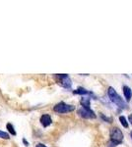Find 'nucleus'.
<instances>
[{
  "mask_svg": "<svg viewBox=\"0 0 132 147\" xmlns=\"http://www.w3.org/2000/svg\"><path fill=\"white\" fill-rule=\"evenodd\" d=\"M74 94H79V95H93V93L91 91L87 90V89L83 88V87H78L76 90L73 91Z\"/></svg>",
  "mask_w": 132,
  "mask_h": 147,
  "instance_id": "obj_8",
  "label": "nucleus"
},
{
  "mask_svg": "<svg viewBox=\"0 0 132 147\" xmlns=\"http://www.w3.org/2000/svg\"><path fill=\"white\" fill-rule=\"evenodd\" d=\"M123 94L124 97H125L126 101H130V99L132 98V90L129 86L127 85H124L123 86Z\"/></svg>",
  "mask_w": 132,
  "mask_h": 147,
  "instance_id": "obj_7",
  "label": "nucleus"
},
{
  "mask_svg": "<svg viewBox=\"0 0 132 147\" xmlns=\"http://www.w3.org/2000/svg\"><path fill=\"white\" fill-rule=\"evenodd\" d=\"M0 138L9 139V134L5 131H1V130H0Z\"/></svg>",
  "mask_w": 132,
  "mask_h": 147,
  "instance_id": "obj_12",
  "label": "nucleus"
},
{
  "mask_svg": "<svg viewBox=\"0 0 132 147\" xmlns=\"http://www.w3.org/2000/svg\"><path fill=\"white\" fill-rule=\"evenodd\" d=\"M51 118H50L49 115H47V114H44V115H42V117H40V123H42V125H44V127H49V125L51 124Z\"/></svg>",
  "mask_w": 132,
  "mask_h": 147,
  "instance_id": "obj_6",
  "label": "nucleus"
},
{
  "mask_svg": "<svg viewBox=\"0 0 132 147\" xmlns=\"http://www.w3.org/2000/svg\"><path fill=\"white\" fill-rule=\"evenodd\" d=\"M6 127H7L8 131L10 132L12 136H16V131H15V129H14L13 125H12L11 124H7V125H6Z\"/></svg>",
  "mask_w": 132,
  "mask_h": 147,
  "instance_id": "obj_11",
  "label": "nucleus"
},
{
  "mask_svg": "<svg viewBox=\"0 0 132 147\" xmlns=\"http://www.w3.org/2000/svg\"><path fill=\"white\" fill-rule=\"evenodd\" d=\"M80 103H81V105H82L83 108L91 109V107H90V104H91L90 98H87V97H83V98H81Z\"/></svg>",
  "mask_w": 132,
  "mask_h": 147,
  "instance_id": "obj_9",
  "label": "nucleus"
},
{
  "mask_svg": "<svg viewBox=\"0 0 132 147\" xmlns=\"http://www.w3.org/2000/svg\"><path fill=\"white\" fill-rule=\"evenodd\" d=\"M131 137H132V131H131Z\"/></svg>",
  "mask_w": 132,
  "mask_h": 147,
  "instance_id": "obj_15",
  "label": "nucleus"
},
{
  "mask_svg": "<svg viewBox=\"0 0 132 147\" xmlns=\"http://www.w3.org/2000/svg\"><path fill=\"white\" fill-rule=\"evenodd\" d=\"M55 78H56L58 84H60L62 87H64V88H70L71 87L72 82L68 75H56Z\"/></svg>",
  "mask_w": 132,
  "mask_h": 147,
  "instance_id": "obj_4",
  "label": "nucleus"
},
{
  "mask_svg": "<svg viewBox=\"0 0 132 147\" xmlns=\"http://www.w3.org/2000/svg\"><path fill=\"white\" fill-rule=\"evenodd\" d=\"M119 121H120L121 125H123L124 127H128V122H127L126 118L124 117V116H120V117H119Z\"/></svg>",
  "mask_w": 132,
  "mask_h": 147,
  "instance_id": "obj_10",
  "label": "nucleus"
},
{
  "mask_svg": "<svg viewBox=\"0 0 132 147\" xmlns=\"http://www.w3.org/2000/svg\"><path fill=\"white\" fill-rule=\"evenodd\" d=\"M107 94H109V99L114 102V104L117 106V107L121 108V109H125L126 108V103L123 99L121 98V96L119 95L118 93L116 92V89L114 87L109 86V90H107Z\"/></svg>",
  "mask_w": 132,
  "mask_h": 147,
  "instance_id": "obj_1",
  "label": "nucleus"
},
{
  "mask_svg": "<svg viewBox=\"0 0 132 147\" xmlns=\"http://www.w3.org/2000/svg\"><path fill=\"white\" fill-rule=\"evenodd\" d=\"M53 110L57 113H68V112H72V111L75 110V106L73 105H69V104H66L64 102H59L56 105L53 107Z\"/></svg>",
  "mask_w": 132,
  "mask_h": 147,
  "instance_id": "obj_3",
  "label": "nucleus"
},
{
  "mask_svg": "<svg viewBox=\"0 0 132 147\" xmlns=\"http://www.w3.org/2000/svg\"><path fill=\"white\" fill-rule=\"evenodd\" d=\"M111 143L117 146L123 141V134L118 127H112L110 129V140Z\"/></svg>",
  "mask_w": 132,
  "mask_h": 147,
  "instance_id": "obj_2",
  "label": "nucleus"
},
{
  "mask_svg": "<svg viewBox=\"0 0 132 147\" xmlns=\"http://www.w3.org/2000/svg\"><path fill=\"white\" fill-rule=\"evenodd\" d=\"M78 114L80 117L84 118V119H96L97 118L95 112H94L92 109H86L81 107L78 110Z\"/></svg>",
  "mask_w": 132,
  "mask_h": 147,
  "instance_id": "obj_5",
  "label": "nucleus"
},
{
  "mask_svg": "<svg viewBox=\"0 0 132 147\" xmlns=\"http://www.w3.org/2000/svg\"><path fill=\"white\" fill-rule=\"evenodd\" d=\"M128 120H129V122H130V124L132 125V114H131V115H130V116H129Z\"/></svg>",
  "mask_w": 132,
  "mask_h": 147,
  "instance_id": "obj_14",
  "label": "nucleus"
},
{
  "mask_svg": "<svg viewBox=\"0 0 132 147\" xmlns=\"http://www.w3.org/2000/svg\"><path fill=\"white\" fill-rule=\"evenodd\" d=\"M36 147H47V146H45V145H44V144L39 143V144H38V145H37V146H36Z\"/></svg>",
  "mask_w": 132,
  "mask_h": 147,
  "instance_id": "obj_13",
  "label": "nucleus"
}]
</instances>
